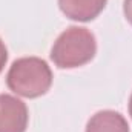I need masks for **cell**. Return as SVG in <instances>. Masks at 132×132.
I'll use <instances>...</instances> for the list:
<instances>
[{
	"label": "cell",
	"instance_id": "obj_1",
	"mask_svg": "<svg viewBox=\"0 0 132 132\" xmlns=\"http://www.w3.org/2000/svg\"><path fill=\"white\" fill-rule=\"evenodd\" d=\"M8 88L17 95L35 98L48 92L52 83V72L48 63L38 57L15 60L6 75Z\"/></svg>",
	"mask_w": 132,
	"mask_h": 132
},
{
	"label": "cell",
	"instance_id": "obj_2",
	"mask_svg": "<svg viewBox=\"0 0 132 132\" xmlns=\"http://www.w3.org/2000/svg\"><path fill=\"white\" fill-rule=\"evenodd\" d=\"M97 43L95 37L86 28L71 26L57 37L54 42L51 59L55 66L71 69L86 65L95 55Z\"/></svg>",
	"mask_w": 132,
	"mask_h": 132
},
{
	"label": "cell",
	"instance_id": "obj_3",
	"mask_svg": "<svg viewBox=\"0 0 132 132\" xmlns=\"http://www.w3.org/2000/svg\"><path fill=\"white\" fill-rule=\"evenodd\" d=\"M28 126L26 104L9 94L0 95V132H25Z\"/></svg>",
	"mask_w": 132,
	"mask_h": 132
},
{
	"label": "cell",
	"instance_id": "obj_4",
	"mask_svg": "<svg viewBox=\"0 0 132 132\" xmlns=\"http://www.w3.org/2000/svg\"><path fill=\"white\" fill-rule=\"evenodd\" d=\"M108 0H59V6L68 19L77 22L94 20Z\"/></svg>",
	"mask_w": 132,
	"mask_h": 132
},
{
	"label": "cell",
	"instance_id": "obj_5",
	"mask_svg": "<svg viewBox=\"0 0 132 132\" xmlns=\"http://www.w3.org/2000/svg\"><path fill=\"white\" fill-rule=\"evenodd\" d=\"M86 132H129V125L115 111H100L88 121Z\"/></svg>",
	"mask_w": 132,
	"mask_h": 132
},
{
	"label": "cell",
	"instance_id": "obj_6",
	"mask_svg": "<svg viewBox=\"0 0 132 132\" xmlns=\"http://www.w3.org/2000/svg\"><path fill=\"white\" fill-rule=\"evenodd\" d=\"M6 60H8V51H6L5 43L0 40V72L3 71V68L6 65Z\"/></svg>",
	"mask_w": 132,
	"mask_h": 132
},
{
	"label": "cell",
	"instance_id": "obj_7",
	"mask_svg": "<svg viewBox=\"0 0 132 132\" xmlns=\"http://www.w3.org/2000/svg\"><path fill=\"white\" fill-rule=\"evenodd\" d=\"M123 11H125V15L128 19V22L132 25V0H125Z\"/></svg>",
	"mask_w": 132,
	"mask_h": 132
},
{
	"label": "cell",
	"instance_id": "obj_8",
	"mask_svg": "<svg viewBox=\"0 0 132 132\" xmlns=\"http://www.w3.org/2000/svg\"><path fill=\"white\" fill-rule=\"evenodd\" d=\"M129 115L132 118V94H131V98H129Z\"/></svg>",
	"mask_w": 132,
	"mask_h": 132
}]
</instances>
